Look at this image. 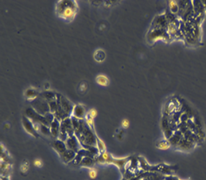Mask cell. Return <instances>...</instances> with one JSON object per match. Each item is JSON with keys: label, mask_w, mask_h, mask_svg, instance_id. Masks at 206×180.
Returning <instances> with one entry per match:
<instances>
[{"label": "cell", "mask_w": 206, "mask_h": 180, "mask_svg": "<svg viewBox=\"0 0 206 180\" xmlns=\"http://www.w3.org/2000/svg\"><path fill=\"white\" fill-rule=\"evenodd\" d=\"M97 147H98V149L99 150L100 152L102 153V152H105V150H106V146H105L104 143L103 142L101 139H99V137L98 136H97Z\"/></svg>", "instance_id": "obj_18"}, {"label": "cell", "mask_w": 206, "mask_h": 180, "mask_svg": "<svg viewBox=\"0 0 206 180\" xmlns=\"http://www.w3.org/2000/svg\"><path fill=\"white\" fill-rule=\"evenodd\" d=\"M169 6H170L171 12H172L173 14H176V13H177L179 11L178 5L177 4L176 1H170V4H169Z\"/></svg>", "instance_id": "obj_19"}, {"label": "cell", "mask_w": 206, "mask_h": 180, "mask_svg": "<svg viewBox=\"0 0 206 180\" xmlns=\"http://www.w3.org/2000/svg\"><path fill=\"white\" fill-rule=\"evenodd\" d=\"M71 117L78 120H84L85 118V109L81 105H75Z\"/></svg>", "instance_id": "obj_9"}, {"label": "cell", "mask_w": 206, "mask_h": 180, "mask_svg": "<svg viewBox=\"0 0 206 180\" xmlns=\"http://www.w3.org/2000/svg\"><path fill=\"white\" fill-rule=\"evenodd\" d=\"M75 134L72 120L71 117L65 119L61 121L60 134L58 139L63 142H65L68 137Z\"/></svg>", "instance_id": "obj_2"}, {"label": "cell", "mask_w": 206, "mask_h": 180, "mask_svg": "<svg viewBox=\"0 0 206 180\" xmlns=\"http://www.w3.org/2000/svg\"><path fill=\"white\" fill-rule=\"evenodd\" d=\"M65 143L68 150H73L76 153H77L79 150L83 147L75 134L68 137Z\"/></svg>", "instance_id": "obj_5"}, {"label": "cell", "mask_w": 206, "mask_h": 180, "mask_svg": "<svg viewBox=\"0 0 206 180\" xmlns=\"http://www.w3.org/2000/svg\"><path fill=\"white\" fill-rule=\"evenodd\" d=\"M121 126L124 129H128L130 126V121L128 119H124L121 122Z\"/></svg>", "instance_id": "obj_22"}, {"label": "cell", "mask_w": 206, "mask_h": 180, "mask_svg": "<svg viewBox=\"0 0 206 180\" xmlns=\"http://www.w3.org/2000/svg\"><path fill=\"white\" fill-rule=\"evenodd\" d=\"M41 97H43V99L47 100V101L49 102L51 101H53V100H56L58 97V95L55 94L54 93H53V92L46 91L42 94V95H41Z\"/></svg>", "instance_id": "obj_14"}, {"label": "cell", "mask_w": 206, "mask_h": 180, "mask_svg": "<svg viewBox=\"0 0 206 180\" xmlns=\"http://www.w3.org/2000/svg\"><path fill=\"white\" fill-rule=\"evenodd\" d=\"M32 108L36 112L42 115H45L51 112L48 102L41 97L32 102Z\"/></svg>", "instance_id": "obj_3"}, {"label": "cell", "mask_w": 206, "mask_h": 180, "mask_svg": "<svg viewBox=\"0 0 206 180\" xmlns=\"http://www.w3.org/2000/svg\"><path fill=\"white\" fill-rule=\"evenodd\" d=\"M23 125L25 130L27 131L29 134H31V136H33L35 137H39L38 133L37 132L35 129V127H34V124L32 121L30 120V118L24 116V117L23 118Z\"/></svg>", "instance_id": "obj_6"}, {"label": "cell", "mask_w": 206, "mask_h": 180, "mask_svg": "<svg viewBox=\"0 0 206 180\" xmlns=\"http://www.w3.org/2000/svg\"><path fill=\"white\" fill-rule=\"evenodd\" d=\"M33 164L37 168H41V167L43 166V162H42V161L39 160V159H37V160L34 161Z\"/></svg>", "instance_id": "obj_23"}, {"label": "cell", "mask_w": 206, "mask_h": 180, "mask_svg": "<svg viewBox=\"0 0 206 180\" xmlns=\"http://www.w3.org/2000/svg\"><path fill=\"white\" fill-rule=\"evenodd\" d=\"M170 142L169 141H167V140H162V141H160L158 143L156 146L158 149L166 150H168V148L170 147Z\"/></svg>", "instance_id": "obj_16"}, {"label": "cell", "mask_w": 206, "mask_h": 180, "mask_svg": "<svg viewBox=\"0 0 206 180\" xmlns=\"http://www.w3.org/2000/svg\"><path fill=\"white\" fill-rule=\"evenodd\" d=\"M97 115H98V112H97V110L94 109V108H92V109L90 110L89 112V113H88V115H89L90 117L92 119H94L95 118H96Z\"/></svg>", "instance_id": "obj_21"}, {"label": "cell", "mask_w": 206, "mask_h": 180, "mask_svg": "<svg viewBox=\"0 0 206 180\" xmlns=\"http://www.w3.org/2000/svg\"><path fill=\"white\" fill-rule=\"evenodd\" d=\"M1 180H9L8 177H7L6 176H1Z\"/></svg>", "instance_id": "obj_25"}, {"label": "cell", "mask_w": 206, "mask_h": 180, "mask_svg": "<svg viewBox=\"0 0 206 180\" xmlns=\"http://www.w3.org/2000/svg\"><path fill=\"white\" fill-rule=\"evenodd\" d=\"M76 155V153L75 152H74L73 150L67 149V151H66L63 155H61L60 157L65 163H67L72 162L74 159L75 158Z\"/></svg>", "instance_id": "obj_11"}, {"label": "cell", "mask_w": 206, "mask_h": 180, "mask_svg": "<svg viewBox=\"0 0 206 180\" xmlns=\"http://www.w3.org/2000/svg\"><path fill=\"white\" fill-rule=\"evenodd\" d=\"M105 57H106V55H105L104 52L102 51V50H98L94 54L95 60L99 62H102L105 59Z\"/></svg>", "instance_id": "obj_17"}, {"label": "cell", "mask_w": 206, "mask_h": 180, "mask_svg": "<svg viewBox=\"0 0 206 180\" xmlns=\"http://www.w3.org/2000/svg\"><path fill=\"white\" fill-rule=\"evenodd\" d=\"M89 177H91V179H95L97 177V175H98V172L97 171V169L92 168L91 170L89 171Z\"/></svg>", "instance_id": "obj_20"}, {"label": "cell", "mask_w": 206, "mask_h": 180, "mask_svg": "<svg viewBox=\"0 0 206 180\" xmlns=\"http://www.w3.org/2000/svg\"><path fill=\"white\" fill-rule=\"evenodd\" d=\"M50 130H51V136L54 138H57L59 137L60 134V128H61V121H59L57 119L55 118V120L52 121L51 125L49 126Z\"/></svg>", "instance_id": "obj_10"}, {"label": "cell", "mask_w": 206, "mask_h": 180, "mask_svg": "<svg viewBox=\"0 0 206 180\" xmlns=\"http://www.w3.org/2000/svg\"><path fill=\"white\" fill-rule=\"evenodd\" d=\"M78 6L75 1L61 0L57 4L56 13L59 17L65 20H72L77 12Z\"/></svg>", "instance_id": "obj_1"}, {"label": "cell", "mask_w": 206, "mask_h": 180, "mask_svg": "<svg viewBox=\"0 0 206 180\" xmlns=\"http://www.w3.org/2000/svg\"><path fill=\"white\" fill-rule=\"evenodd\" d=\"M60 102L63 111H64L68 116L71 115L75 105H73L72 103L70 101H68L67 98H65V97L62 96H60Z\"/></svg>", "instance_id": "obj_7"}, {"label": "cell", "mask_w": 206, "mask_h": 180, "mask_svg": "<svg viewBox=\"0 0 206 180\" xmlns=\"http://www.w3.org/2000/svg\"><path fill=\"white\" fill-rule=\"evenodd\" d=\"M51 145L53 148V149L56 151V152L59 155V156L63 155L67 150L65 143L59 139L53 142Z\"/></svg>", "instance_id": "obj_8"}, {"label": "cell", "mask_w": 206, "mask_h": 180, "mask_svg": "<svg viewBox=\"0 0 206 180\" xmlns=\"http://www.w3.org/2000/svg\"><path fill=\"white\" fill-rule=\"evenodd\" d=\"M26 115L27 117L30 119V120L33 123L38 124H43L47 126H50V123L47 120V118L45 115H42L36 112L32 107L28 108L26 110Z\"/></svg>", "instance_id": "obj_4"}, {"label": "cell", "mask_w": 206, "mask_h": 180, "mask_svg": "<svg viewBox=\"0 0 206 180\" xmlns=\"http://www.w3.org/2000/svg\"><path fill=\"white\" fill-rule=\"evenodd\" d=\"M96 81L98 84L102 86H107L109 84V79L106 75H99L96 78Z\"/></svg>", "instance_id": "obj_13"}, {"label": "cell", "mask_w": 206, "mask_h": 180, "mask_svg": "<svg viewBox=\"0 0 206 180\" xmlns=\"http://www.w3.org/2000/svg\"><path fill=\"white\" fill-rule=\"evenodd\" d=\"M27 169H28V166L27 165H25V164H23L22 167H21V171L23 172V173H25V172L27 171Z\"/></svg>", "instance_id": "obj_24"}, {"label": "cell", "mask_w": 206, "mask_h": 180, "mask_svg": "<svg viewBox=\"0 0 206 180\" xmlns=\"http://www.w3.org/2000/svg\"><path fill=\"white\" fill-rule=\"evenodd\" d=\"M96 160L97 159L92 157L86 156V157H84L83 160H81L80 163H79V165L82 167H85V168H92V167L94 166L95 162H96Z\"/></svg>", "instance_id": "obj_12"}, {"label": "cell", "mask_w": 206, "mask_h": 180, "mask_svg": "<svg viewBox=\"0 0 206 180\" xmlns=\"http://www.w3.org/2000/svg\"><path fill=\"white\" fill-rule=\"evenodd\" d=\"M25 96L27 98V99L33 102L34 100H35L37 98L38 94L37 93V91H35L34 89H29L25 92Z\"/></svg>", "instance_id": "obj_15"}]
</instances>
